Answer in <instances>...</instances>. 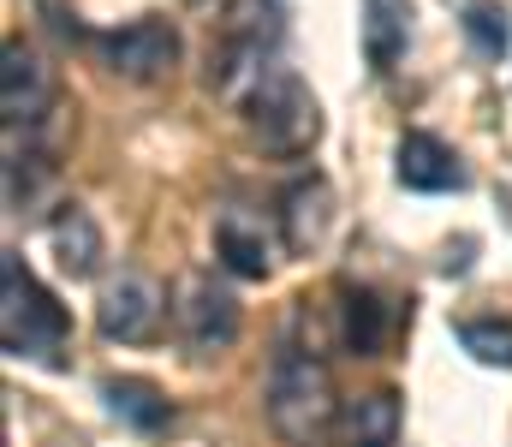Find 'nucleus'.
Segmentation results:
<instances>
[{"label":"nucleus","instance_id":"nucleus-1","mask_svg":"<svg viewBox=\"0 0 512 447\" xmlns=\"http://www.w3.org/2000/svg\"><path fill=\"white\" fill-rule=\"evenodd\" d=\"M262 412H268L274 436L286 447H322L328 430H340L334 370L304 346H280L274 370H268V388H262Z\"/></svg>","mask_w":512,"mask_h":447},{"label":"nucleus","instance_id":"nucleus-2","mask_svg":"<svg viewBox=\"0 0 512 447\" xmlns=\"http://www.w3.org/2000/svg\"><path fill=\"white\" fill-rule=\"evenodd\" d=\"M245 126L268 155L298 161L322 138V102L310 96V84L292 66H262L245 84Z\"/></svg>","mask_w":512,"mask_h":447},{"label":"nucleus","instance_id":"nucleus-3","mask_svg":"<svg viewBox=\"0 0 512 447\" xmlns=\"http://www.w3.org/2000/svg\"><path fill=\"white\" fill-rule=\"evenodd\" d=\"M72 334V316L66 304L48 293L18 251L0 257V346L12 358H30V364H54V352L66 346Z\"/></svg>","mask_w":512,"mask_h":447},{"label":"nucleus","instance_id":"nucleus-4","mask_svg":"<svg viewBox=\"0 0 512 447\" xmlns=\"http://www.w3.org/2000/svg\"><path fill=\"white\" fill-rule=\"evenodd\" d=\"M280 42V0H227L215 18V48H209V78L233 90L239 78H256L268 66V48Z\"/></svg>","mask_w":512,"mask_h":447},{"label":"nucleus","instance_id":"nucleus-5","mask_svg":"<svg viewBox=\"0 0 512 447\" xmlns=\"http://www.w3.org/2000/svg\"><path fill=\"white\" fill-rule=\"evenodd\" d=\"M173 322H179L185 352L215 358V352H227L239 340V298L227 293L215 275H185L179 293H173Z\"/></svg>","mask_w":512,"mask_h":447},{"label":"nucleus","instance_id":"nucleus-6","mask_svg":"<svg viewBox=\"0 0 512 447\" xmlns=\"http://www.w3.org/2000/svg\"><path fill=\"white\" fill-rule=\"evenodd\" d=\"M161 281L155 275H143V269H120L102 298H96V328L108 334V340H120V346H143L155 328H161Z\"/></svg>","mask_w":512,"mask_h":447},{"label":"nucleus","instance_id":"nucleus-7","mask_svg":"<svg viewBox=\"0 0 512 447\" xmlns=\"http://www.w3.org/2000/svg\"><path fill=\"white\" fill-rule=\"evenodd\" d=\"M96 48H102L108 72H114V78H131V84H155V78H167L173 60H179V36H173L167 18H137L126 30H108Z\"/></svg>","mask_w":512,"mask_h":447},{"label":"nucleus","instance_id":"nucleus-8","mask_svg":"<svg viewBox=\"0 0 512 447\" xmlns=\"http://www.w3.org/2000/svg\"><path fill=\"white\" fill-rule=\"evenodd\" d=\"M48 108H54V72L42 66L36 48L6 42V54H0V114H6V132L42 126Z\"/></svg>","mask_w":512,"mask_h":447},{"label":"nucleus","instance_id":"nucleus-9","mask_svg":"<svg viewBox=\"0 0 512 447\" xmlns=\"http://www.w3.org/2000/svg\"><path fill=\"white\" fill-rule=\"evenodd\" d=\"M328 233H334V185L322 173H310L280 197V239H286V251L310 257V251H322Z\"/></svg>","mask_w":512,"mask_h":447},{"label":"nucleus","instance_id":"nucleus-10","mask_svg":"<svg viewBox=\"0 0 512 447\" xmlns=\"http://www.w3.org/2000/svg\"><path fill=\"white\" fill-rule=\"evenodd\" d=\"M393 173L405 191H465V161L435 132H405L393 149Z\"/></svg>","mask_w":512,"mask_h":447},{"label":"nucleus","instance_id":"nucleus-11","mask_svg":"<svg viewBox=\"0 0 512 447\" xmlns=\"http://www.w3.org/2000/svg\"><path fill=\"white\" fill-rule=\"evenodd\" d=\"M48 245H54V263H60L72 281H84V275L102 269V227H96V215L78 209V203H66V209L48 221Z\"/></svg>","mask_w":512,"mask_h":447},{"label":"nucleus","instance_id":"nucleus-12","mask_svg":"<svg viewBox=\"0 0 512 447\" xmlns=\"http://www.w3.org/2000/svg\"><path fill=\"white\" fill-rule=\"evenodd\" d=\"M215 257H221L239 281H262L268 263H274L262 221H251L245 209H221V215H215Z\"/></svg>","mask_w":512,"mask_h":447},{"label":"nucleus","instance_id":"nucleus-13","mask_svg":"<svg viewBox=\"0 0 512 447\" xmlns=\"http://www.w3.org/2000/svg\"><path fill=\"white\" fill-rule=\"evenodd\" d=\"M358 36H364L370 72H393V60H399L405 42H411V0H364Z\"/></svg>","mask_w":512,"mask_h":447},{"label":"nucleus","instance_id":"nucleus-14","mask_svg":"<svg viewBox=\"0 0 512 447\" xmlns=\"http://www.w3.org/2000/svg\"><path fill=\"white\" fill-rule=\"evenodd\" d=\"M399 442V394L376 388L340 412V447H393Z\"/></svg>","mask_w":512,"mask_h":447},{"label":"nucleus","instance_id":"nucleus-15","mask_svg":"<svg viewBox=\"0 0 512 447\" xmlns=\"http://www.w3.org/2000/svg\"><path fill=\"white\" fill-rule=\"evenodd\" d=\"M102 400H108V412L131 424V430H161L167 418H173V406H167V394L155 388V382H143V376H108L102 382Z\"/></svg>","mask_w":512,"mask_h":447},{"label":"nucleus","instance_id":"nucleus-16","mask_svg":"<svg viewBox=\"0 0 512 447\" xmlns=\"http://www.w3.org/2000/svg\"><path fill=\"white\" fill-rule=\"evenodd\" d=\"M340 340L358 358H376L387 340V304L370 287H340Z\"/></svg>","mask_w":512,"mask_h":447},{"label":"nucleus","instance_id":"nucleus-17","mask_svg":"<svg viewBox=\"0 0 512 447\" xmlns=\"http://www.w3.org/2000/svg\"><path fill=\"white\" fill-rule=\"evenodd\" d=\"M453 334H459V346H465L477 364L512 370V316H465Z\"/></svg>","mask_w":512,"mask_h":447},{"label":"nucleus","instance_id":"nucleus-18","mask_svg":"<svg viewBox=\"0 0 512 447\" xmlns=\"http://www.w3.org/2000/svg\"><path fill=\"white\" fill-rule=\"evenodd\" d=\"M465 36H471V48H477L483 60H501L507 42H512V24L495 0H471V6H465Z\"/></svg>","mask_w":512,"mask_h":447},{"label":"nucleus","instance_id":"nucleus-19","mask_svg":"<svg viewBox=\"0 0 512 447\" xmlns=\"http://www.w3.org/2000/svg\"><path fill=\"white\" fill-rule=\"evenodd\" d=\"M48 447H72V442H48Z\"/></svg>","mask_w":512,"mask_h":447}]
</instances>
